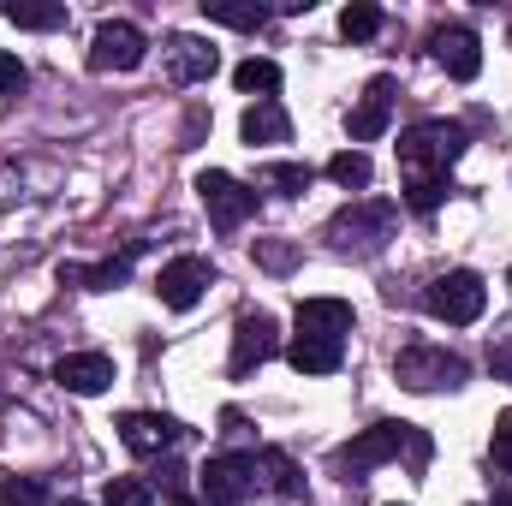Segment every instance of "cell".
Wrapping results in <instances>:
<instances>
[{
	"mask_svg": "<svg viewBox=\"0 0 512 506\" xmlns=\"http://www.w3.org/2000/svg\"><path fill=\"white\" fill-rule=\"evenodd\" d=\"M465 126L459 120H423V126L399 131V173H405V185H435V179H447V167L465 155Z\"/></svg>",
	"mask_w": 512,
	"mask_h": 506,
	"instance_id": "6da1fadb",
	"label": "cell"
},
{
	"mask_svg": "<svg viewBox=\"0 0 512 506\" xmlns=\"http://www.w3.org/2000/svg\"><path fill=\"white\" fill-rule=\"evenodd\" d=\"M411 459V471H423L429 465V435L423 429H411V423H376V429H364L352 447H340V465L346 471H370V465H387V459Z\"/></svg>",
	"mask_w": 512,
	"mask_h": 506,
	"instance_id": "7a4b0ae2",
	"label": "cell"
},
{
	"mask_svg": "<svg viewBox=\"0 0 512 506\" xmlns=\"http://www.w3.org/2000/svg\"><path fill=\"white\" fill-rule=\"evenodd\" d=\"M393 221H399V209L387 203V197H370V203H352V209H340L334 221H328V245L334 251H382L387 239H393Z\"/></svg>",
	"mask_w": 512,
	"mask_h": 506,
	"instance_id": "3957f363",
	"label": "cell"
},
{
	"mask_svg": "<svg viewBox=\"0 0 512 506\" xmlns=\"http://www.w3.org/2000/svg\"><path fill=\"white\" fill-rule=\"evenodd\" d=\"M393 376L405 381L411 393H441V387H465L471 364L459 352H447V346H405L393 358Z\"/></svg>",
	"mask_w": 512,
	"mask_h": 506,
	"instance_id": "277c9868",
	"label": "cell"
},
{
	"mask_svg": "<svg viewBox=\"0 0 512 506\" xmlns=\"http://www.w3.org/2000/svg\"><path fill=\"white\" fill-rule=\"evenodd\" d=\"M423 304H429V316H441V322H453V328H471V322L489 310V286H483V274H471V268H453V274L429 280Z\"/></svg>",
	"mask_w": 512,
	"mask_h": 506,
	"instance_id": "5b68a950",
	"label": "cell"
},
{
	"mask_svg": "<svg viewBox=\"0 0 512 506\" xmlns=\"http://www.w3.org/2000/svg\"><path fill=\"white\" fill-rule=\"evenodd\" d=\"M197 197H203V209H209V221H215L221 233L245 227V221L256 215V191H251V185H239L233 173H221V167L197 173Z\"/></svg>",
	"mask_w": 512,
	"mask_h": 506,
	"instance_id": "8992f818",
	"label": "cell"
},
{
	"mask_svg": "<svg viewBox=\"0 0 512 506\" xmlns=\"http://www.w3.org/2000/svg\"><path fill=\"white\" fill-rule=\"evenodd\" d=\"M256 495V453H221L203 465V501L209 506H245Z\"/></svg>",
	"mask_w": 512,
	"mask_h": 506,
	"instance_id": "52a82bcc",
	"label": "cell"
},
{
	"mask_svg": "<svg viewBox=\"0 0 512 506\" xmlns=\"http://www.w3.org/2000/svg\"><path fill=\"white\" fill-rule=\"evenodd\" d=\"M209 286H215V262H209V256H173V262L155 274V292H161L167 310H191Z\"/></svg>",
	"mask_w": 512,
	"mask_h": 506,
	"instance_id": "ba28073f",
	"label": "cell"
},
{
	"mask_svg": "<svg viewBox=\"0 0 512 506\" xmlns=\"http://www.w3.org/2000/svg\"><path fill=\"white\" fill-rule=\"evenodd\" d=\"M274 352H280V328H274V316H268V310H245V316L233 322V376L262 370Z\"/></svg>",
	"mask_w": 512,
	"mask_h": 506,
	"instance_id": "9c48e42d",
	"label": "cell"
},
{
	"mask_svg": "<svg viewBox=\"0 0 512 506\" xmlns=\"http://www.w3.org/2000/svg\"><path fill=\"white\" fill-rule=\"evenodd\" d=\"M143 30L126 24V18H108L102 30H96V42H90V66L96 72H131V66H143Z\"/></svg>",
	"mask_w": 512,
	"mask_h": 506,
	"instance_id": "30bf717a",
	"label": "cell"
},
{
	"mask_svg": "<svg viewBox=\"0 0 512 506\" xmlns=\"http://www.w3.org/2000/svg\"><path fill=\"white\" fill-rule=\"evenodd\" d=\"M429 48H435V60L447 66V78H459V84H471V78L483 72V42H477L471 24H441V30L429 36Z\"/></svg>",
	"mask_w": 512,
	"mask_h": 506,
	"instance_id": "8fae6325",
	"label": "cell"
},
{
	"mask_svg": "<svg viewBox=\"0 0 512 506\" xmlns=\"http://www.w3.org/2000/svg\"><path fill=\"white\" fill-rule=\"evenodd\" d=\"M179 423L173 417H161V411H126L120 417V441H126V453L137 459H155V453H167V447H179Z\"/></svg>",
	"mask_w": 512,
	"mask_h": 506,
	"instance_id": "7c38bea8",
	"label": "cell"
},
{
	"mask_svg": "<svg viewBox=\"0 0 512 506\" xmlns=\"http://www.w3.org/2000/svg\"><path fill=\"white\" fill-rule=\"evenodd\" d=\"M393 90H399V84H393L387 72L364 84L358 108L346 114V131H352V143H370V137H382V131H387V120H393Z\"/></svg>",
	"mask_w": 512,
	"mask_h": 506,
	"instance_id": "4fadbf2b",
	"label": "cell"
},
{
	"mask_svg": "<svg viewBox=\"0 0 512 506\" xmlns=\"http://www.w3.org/2000/svg\"><path fill=\"white\" fill-rule=\"evenodd\" d=\"M54 381H60L66 393L96 399V393H108V387H114V358H108V352H72V358H60V364H54Z\"/></svg>",
	"mask_w": 512,
	"mask_h": 506,
	"instance_id": "5bb4252c",
	"label": "cell"
},
{
	"mask_svg": "<svg viewBox=\"0 0 512 506\" xmlns=\"http://www.w3.org/2000/svg\"><path fill=\"white\" fill-rule=\"evenodd\" d=\"M215 66H221L215 42H203V36H167V78L173 84H203V78H215Z\"/></svg>",
	"mask_w": 512,
	"mask_h": 506,
	"instance_id": "9a60e30c",
	"label": "cell"
},
{
	"mask_svg": "<svg viewBox=\"0 0 512 506\" xmlns=\"http://www.w3.org/2000/svg\"><path fill=\"white\" fill-rule=\"evenodd\" d=\"M286 358H292V370L298 376H334L340 364H346V340H334V334H292V346H286Z\"/></svg>",
	"mask_w": 512,
	"mask_h": 506,
	"instance_id": "2e32d148",
	"label": "cell"
},
{
	"mask_svg": "<svg viewBox=\"0 0 512 506\" xmlns=\"http://www.w3.org/2000/svg\"><path fill=\"white\" fill-rule=\"evenodd\" d=\"M256 483H262V489H274V495H286V501H298V495H304V471H298L280 447H256Z\"/></svg>",
	"mask_w": 512,
	"mask_h": 506,
	"instance_id": "e0dca14e",
	"label": "cell"
},
{
	"mask_svg": "<svg viewBox=\"0 0 512 506\" xmlns=\"http://www.w3.org/2000/svg\"><path fill=\"white\" fill-rule=\"evenodd\" d=\"M239 131H245V143H286L292 137V120H286V108L280 102H251L245 108V120H239Z\"/></svg>",
	"mask_w": 512,
	"mask_h": 506,
	"instance_id": "ac0fdd59",
	"label": "cell"
},
{
	"mask_svg": "<svg viewBox=\"0 0 512 506\" xmlns=\"http://www.w3.org/2000/svg\"><path fill=\"white\" fill-rule=\"evenodd\" d=\"M131 256H137V245H131L126 256H108V262H96V268H60V280H78V286H90V292H114V286H126Z\"/></svg>",
	"mask_w": 512,
	"mask_h": 506,
	"instance_id": "d6986e66",
	"label": "cell"
},
{
	"mask_svg": "<svg viewBox=\"0 0 512 506\" xmlns=\"http://www.w3.org/2000/svg\"><path fill=\"white\" fill-rule=\"evenodd\" d=\"M310 179H316V173H310L304 161H268V167L256 173V185H268V191H280V197H304Z\"/></svg>",
	"mask_w": 512,
	"mask_h": 506,
	"instance_id": "ffe728a7",
	"label": "cell"
},
{
	"mask_svg": "<svg viewBox=\"0 0 512 506\" xmlns=\"http://www.w3.org/2000/svg\"><path fill=\"white\" fill-rule=\"evenodd\" d=\"M328 179H334V185H346V191H364V185L376 179V167H370V155H364V149H340V155L328 161Z\"/></svg>",
	"mask_w": 512,
	"mask_h": 506,
	"instance_id": "44dd1931",
	"label": "cell"
},
{
	"mask_svg": "<svg viewBox=\"0 0 512 506\" xmlns=\"http://www.w3.org/2000/svg\"><path fill=\"white\" fill-rule=\"evenodd\" d=\"M233 84H239L245 96H256V102H274V90H280V66H274V60H245V66L233 72Z\"/></svg>",
	"mask_w": 512,
	"mask_h": 506,
	"instance_id": "7402d4cb",
	"label": "cell"
},
{
	"mask_svg": "<svg viewBox=\"0 0 512 506\" xmlns=\"http://www.w3.org/2000/svg\"><path fill=\"white\" fill-rule=\"evenodd\" d=\"M203 18H215V24H233V30H256L268 12H262V6H245V0H203Z\"/></svg>",
	"mask_w": 512,
	"mask_h": 506,
	"instance_id": "603a6c76",
	"label": "cell"
},
{
	"mask_svg": "<svg viewBox=\"0 0 512 506\" xmlns=\"http://www.w3.org/2000/svg\"><path fill=\"white\" fill-rule=\"evenodd\" d=\"M376 30H382V12H376L370 0H358V6L340 12V36H346V42H370Z\"/></svg>",
	"mask_w": 512,
	"mask_h": 506,
	"instance_id": "cb8c5ba5",
	"label": "cell"
},
{
	"mask_svg": "<svg viewBox=\"0 0 512 506\" xmlns=\"http://www.w3.org/2000/svg\"><path fill=\"white\" fill-rule=\"evenodd\" d=\"M0 12L24 30H60L66 24V6H0Z\"/></svg>",
	"mask_w": 512,
	"mask_h": 506,
	"instance_id": "d4e9b609",
	"label": "cell"
},
{
	"mask_svg": "<svg viewBox=\"0 0 512 506\" xmlns=\"http://www.w3.org/2000/svg\"><path fill=\"white\" fill-rule=\"evenodd\" d=\"M102 501L108 506H155V495H149V483H137V477H108Z\"/></svg>",
	"mask_w": 512,
	"mask_h": 506,
	"instance_id": "484cf974",
	"label": "cell"
},
{
	"mask_svg": "<svg viewBox=\"0 0 512 506\" xmlns=\"http://www.w3.org/2000/svg\"><path fill=\"white\" fill-rule=\"evenodd\" d=\"M0 506H48L36 477H0Z\"/></svg>",
	"mask_w": 512,
	"mask_h": 506,
	"instance_id": "4316f807",
	"label": "cell"
},
{
	"mask_svg": "<svg viewBox=\"0 0 512 506\" xmlns=\"http://www.w3.org/2000/svg\"><path fill=\"white\" fill-rule=\"evenodd\" d=\"M447 191H453V179H435V185H405V203H411L417 215H435V209L447 203Z\"/></svg>",
	"mask_w": 512,
	"mask_h": 506,
	"instance_id": "83f0119b",
	"label": "cell"
},
{
	"mask_svg": "<svg viewBox=\"0 0 512 506\" xmlns=\"http://www.w3.org/2000/svg\"><path fill=\"white\" fill-rule=\"evenodd\" d=\"M256 262H262V268H274V274H286V268L298 262V245H280V239H256Z\"/></svg>",
	"mask_w": 512,
	"mask_h": 506,
	"instance_id": "f1b7e54d",
	"label": "cell"
},
{
	"mask_svg": "<svg viewBox=\"0 0 512 506\" xmlns=\"http://www.w3.org/2000/svg\"><path fill=\"white\" fill-rule=\"evenodd\" d=\"M24 84H30V72H24V60H18V54H6V48H0V96H18V90H24Z\"/></svg>",
	"mask_w": 512,
	"mask_h": 506,
	"instance_id": "f546056e",
	"label": "cell"
},
{
	"mask_svg": "<svg viewBox=\"0 0 512 506\" xmlns=\"http://www.w3.org/2000/svg\"><path fill=\"white\" fill-rule=\"evenodd\" d=\"M495 465L512 477V411H501V417H495Z\"/></svg>",
	"mask_w": 512,
	"mask_h": 506,
	"instance_id": "4dcf8cb0",
	"label": "cell"
},
{
	"mask_svg": "<svg viewBox=\"0 0 512 506\" xmlns=\"http://www.w3.org/2000/svg\"><path fill=\"white\" fill-rule=\"evenodd\" d=\"M167 506H209V501H191V495H167Z\"/></svg>",
	"mask_w": 512,
	"mask_h": 506,
	"instance_id": "1f68e13d",
	"label": "cell"
},
{
	"mask_svg": "<svg viewBox=\"0 0 512 506\" xmlns=\"http://www.w3.org/2000/svg\"><path fill=\"white\" fill-rule=\"evenodd\" d=\"M495 506H512V495H501V501H495Z\"/></svg>",
	"mask_w": 512,
	"mask_h": 506,
	"instance_id": "d6a6232c",
	"label": "cell"
},
{
	"mask_svg": "<svg viewBox=\"0 0 512 506\" xmlns=\"http://www.w3.org/2000/svg\"><path fill=\"white\" fill-rule=\"evenodd\" d=\"M66 506H84V501H66Z\"/></svg>",
	"mask_w": 512,
	"mask_h": 506,
	"instance_id": "836d02e7",
	"label": "cell"
}]
</instances>
